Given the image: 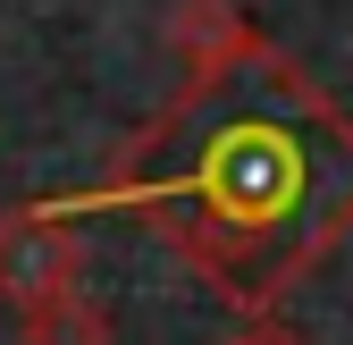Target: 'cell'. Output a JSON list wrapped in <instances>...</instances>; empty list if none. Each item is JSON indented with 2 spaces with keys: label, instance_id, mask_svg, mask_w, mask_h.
<instances>
[{
  "label": "cell",
  "instance_id": "1",
  "mask_svg": "<svg viewBox=\"0 0 353 345\" xmlns=\"http://www.w3.org/2000/svg\"><path fill=\"white\" fill-rule=\"evenodd\" d=\"M93 202L135 210L219 304L261 320L353 236V110L244 34L185 59V93L118 152Z\"/></svg>",
  "mask_w": 353,
  "mask_h": 345
},
{
  "label": "cell",
  "instance_id": "2",
  "mask_svg": "<svg viewBox=\"0 0 353 345\" xmlns=\"http://www.w3.org/2000/svg\"><path fill=\"white\" fill-rule=\"evenodd\" d=\"M84 286V236H76V202H17L0 210V304L34 312L51 295Z\"/></svg>",
  "mask_w": 353,
  "mask_h": 345
},
{
  "label": "cell",
  "instance_id": "3",
  "mask_svg": "<svg viewBox=\"0 0 353 345\" xmlns=\"http://www.w3.org/2000/svg\"><path fill=\"white\" fill-rule=\"evenodd\" d=\"M17 345H110V312L93 304V295H51V304L17 312Z\"/></svg>",
  "mask_w": 353,
  "mask_h": 345
},
{
  "label": "cell",
  "instance_id": "4",
  "mask_svg": "<svg viewBox=\"0 0 353 345\" xmlns=\"http://www.w3.org/2000/svg\"><path fill=\"white\" fill-rule=\"evenodd\" d=\"M236 345H303L294 328H252V337H236Z\"/></svg>",
  "mask_w": 353,
  "mask_h": 345
}]
</instances>
